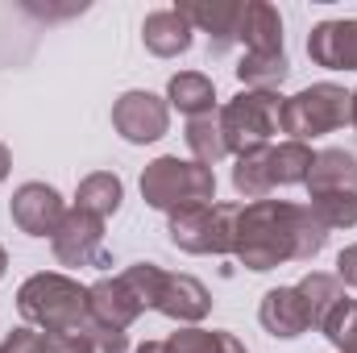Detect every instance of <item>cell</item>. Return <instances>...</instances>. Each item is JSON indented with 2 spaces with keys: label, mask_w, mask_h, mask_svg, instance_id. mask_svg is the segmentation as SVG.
<instances>
[{
  "label": "cell",
  "mask_w": 357,
  "mask_h": 353,
  "mask_svg": "<svg viewBox=\"0 0 357 353\" xmlns=\"http://www.w3.org/2000/svg\"><path fill=\"white\" fill-rule=\"evenodd\" d=\"M328 241V229L312 216L307 204L287 200H254L241 204L233 258L245 270H274L282 262H312Z\"/></svg>",
  "instance_id": "1"
},
{
  "label": "cell",
  "mask_w": 357,
  "mask_h": 353,
  "mask_svg": "<svg viewBox=\"0 0 357 353\" xmlns=\"http://www.w3.org/2000/svg\"><path fill=\"white\" fill-rule=\"evenodd\" d=\"M17 308L21 316L46 333V337H63L71 333L75 324L88 320V287H79L75 278L67 274H54V270H42V274H29L17 291Z\"/></svg>",
  "instance_id": "2"
},
{
  "label": "cell",
  "mask_w": 357,
  "mask_h": 353,
  "mask_svg": "<svg viewBox=\"0 0 357 353\" xmlns=\"http://www.w3.org/2000/svg\"><path fill=\"white\" fill-rule=\"evenodd\" d=\"M142 200L158 212H183L195 204H212L216 200V175L191 158L162 154L142 171Z\"/></svg>",
  "instance_id": "3"
},
{
  "label": "cell",
  "mask_w": 357,
  "mask_h": 353,
  "mask_svg": "<svg viewBox=\"0 0 357 353\" xmlns=\"http://www.w3.org/2000/svg\"><path fill=\"white\" fill-rule=\"evenodd\" d=\"M282 96L278 91H241L233 96L216 117H220V133H225V146L229 154L245 158L254 150L270 146L274 133H282Z\"/></svg>",
  "instance_id": "4"
},
{
  "label": "cell",
  "mask_w": 357,
  "mask_h": 353,
  "mask_svg": "<svg viewBox=\"0 0 357 353\" xmlns=\"http://www.w3.org/2000/svg\"><path fill=\"white\" fill-rule=\"evenodd\" d=\"M237 216H241V204H195V208L167 216V233L183 254L225 258V254H233Z\"/></svg>",
  "instance_id": "5"
},
{
  "label": "cell",
  "mask_w": 357,
  "mask_h": 353,
  "mask_svg": "<svg viewBox=\"0 0 357 353\" xmlns=\"http://www.w3.org/2000/svg\"><path fill=\"white\" fill-rule=\"evenodd\" d=\"M349 96L354 91L337 88V84H312V88L295 91L282 104V133H291V142H312L324 137L341 125H349Z\"/></svg>",
  "instance_id": "6"
},
{
  "label": "cell",
  "mask_w": 357,
  "mask_h": 353,
  "mask_svg": "<svg viewBox=\"0 0 357 353\" xmlns=\"http://www.w3.org/2000/svg\"><path fill=\"white\" fill-rule=\"evenodd\" d=\"M112 129L133 142V146H150L158 137H167L171 129V108L162 96L154 91H125L116 104H112Z\"/></svg>",
  "instance_id": "7"
},
{
  "label": "cell",
  "mask_w": 357,
  "mask_h": 353,
  "mask_svg": "<svg viewBox=\"0 0 357 353\" xmlns=\"http://www.w3.org/2000/svg\"><path fill=\"white\" fill-rule=\"evenodd\" d=\"M50 250L63 266H104L108 254H104V220L91 216V212H79L71 208L59 225V233L50 237Z\"/></svg>",
  "instance_id": "8"
},
{
  "label": "cell",
  "mask_w": 357,
  "mask_h": 353,
  "mask_svg": "<svg viewBox=\"0 0 357 353\" xmlns=\"http://www.w3.org/2000/svg\"><path fill=\"white\" fill-rule=\"evenodd\" d=\"M8 216H13V225L25 237H54L63 216H67V204H63V195L50 183H21L13 191Z\"/></svg>",
  "instance_id": "9"
},
{
  "label": "cell",
  "mask_w": 357,
  "mask_h": 353,
  "mask_svg": "<svg viewBox=\"0 0 357 353\" xmlns=\"http://www.w3.org/2000/svg\"><path fill=\"white\" fill-rule=\"evenodd\" d=\"M175 8L191 21V29H204L212 38V54H220L237 42L241 17H245V0H183Z\"/></svg>",
  "instance_id": "10"
},
{
  "label": "cell",
  "mask_w": 357,
  "mask_h": 353,
  "mask_svg": "<svg viewBox=\"0 0 357 353\" xmlns=\"http://www.w3.org/2000/svg\"><path fill=\"white\" fill-rule=\"evenodd\" d=\"M154 312L178 320L183 329L199 324L212 312V291L199 278H191V274H167L162 270V283H158V295H154Z\"/></svg>",
  "instance_id": "11"
},
{
  "label": "cell",
  "mask_w": 357,
  "mask_h": 353,
  "mask_svg": "<svg viewBox=\"0 0 357 353\" xmlns=\"http://www.w3.org/2000/svg\"><path fill=\"white\" fill-rule=\"evenodd\" d=\"M307 59L328 71H357V21H320L307 33Z\"/></svg>",
  "instance_id": "12"
},
{
  "label": "cell",
  "mask_w": 357,
  "mask_h": 353,
  "mask_svg": "<svg viewBox=\"0 0 357 353\" xmlns=\"http://www.w3.org/2000/svg\"><path fill=\"white\" fill-rule=\"evenodd\" d=\"M142 312H146V308L137 303V295L125 287V278H121V274L100 278V283H91V287H88V316L96 320V324H104V329L125 333Z\"/></svg>",
  "instance_id": "13"
},
{
  "label": "cell",
  "mask_w": 357,
  "mask_h": 353,
  "mask_svg": "<svg viewBox=\"0 0 357 353\" xmlns=\"http://www.w3.org/2000/svg\"><path fill=\"white\" fill-rule=\"evenodd\" d=\"M258 320H262V329H266L270 337H282V341H291V337H299V333L312 329L307 303H303V295L295 287H270L266 295H262Z\"/></svg>",
  "instance_id": "14"
},
{
  "label": "cell",
  "mask_w": 357,
  "mask_h": 353,
  "mask_svg": "<svg viewBox=\"0 0 357 353\" xmlns=\"http://www.w3.org/2000/svg\"><path fill=\"white\" fill-rule=\"evenodd\" d=\"M237 42H245V54L266 59V54H287L282 50V17L266 0H245V17H241V33Z\"/></svg>",
  "instance_id": "15"
},
{
  "label": "cell",
  "mask_w": 357,
  "mask_h": 353,
  "mask_svg": "<svg viewBox=\"0 0 357 353\" xmlns=\"http://www.w3.org/2000/svg\"><path fill=\"white\" fill-rule=\"evenodd\" d=\"M191 21L178 13V8H158V13H150L146 17V25H142V42H146V50L150 54H158V59H178L187 46H191Z\"/></svg>",
  "instance_id": "16"
},
{
  "label": "cell",
  "mask_w": 357,
  "mask_h": 353,
  "mask_svg": "<svg viewBox=\"0 0 357 353\" xmlns=\"http://www.w3.org/2000/svg\"><path fill=\"white\" fill-rule=\"evenodd\" d=\"M312 195H328V191H357V158L349 150H320L312 158V171L303 183Z\"/></svg>",
  "instance_id": "17"
},
{
  "label": "cell",
  "mask_w": 357,
  "mask_h": 353,
  "mask_svg": "<svg viewBox=\"0 0 357 353\" xmlns=\"http://www.w3.org/2000/svg\"><path fill=\"white\" fill-rule=\"evenodd\" d=\"M167 104L187 112L191 121L208 117V112H216V84L208 75H199V71H178L167 84Z\"/></svg>",
  "instance_id": "18"
},
{
  "label": "cell",
  "mask_w": 357,
  "mask_h": 353,
  "mask_svg": "<svg viewBox=\"0 0 357 353\" xmlns=\"http://www.w3.org/2000/svg\"><path fill=\"white\" fill-rule=\"evenodd\" d=\"M50 341H54V353H129V337H125V333L104 329V324H96L91 316L84 324H75L71 333L50 337Z\"/></svg>",
  "instance_id": "19"
},
{
  "label": "cell",
  "mask_w": 357,
  "mask_h": 353,
  "mask_svg": "<svg viewBox=\"0 0 357 353\" xmlns=\"http://www.w3.org/2000/svg\"><path fill=\"white\" fill-rule=\"evenodd\" d=\"M312 146L303 142H278V146H266V167H270V183L274 187H295V183H307V171H312Z\"/></svg>",
  "instance_id": "20"
},
{
  "label": "cell",
  "mask_w": 357,
  "mask_h": 353,
  "mask_svg": "<svg viewBox=\"0 0 357 353\" xmlns=\"http://www.w3.org/2000/svg\"><path fill=\"white\" fill-rule=\"evenodd\" d=\"M121 200H125V187L112 171H96V175L79 179V187H75V208L100 216V220H108L121 208Z\"/></svg>",
  "instance_id": "21"
},
{
  "label": "cell",
  "mask_w": 357,
  "mask_h": 353,
  "mask_svg": "<svg viewBox=\"0 0 357 353\" xmlns=\"http://www.w3.org/2000/svg\"><path fill=\"white\" fill-rule=\"evenodd\" d=\"M167 353H250L245 341L237 333H225V329H199V324H187L167 337Z\"/></svg>",
  "instance_id": "22"
},
{
  "label": "cell",
  "mask_w": 357,
  "mask_h": 353,
  "mask_svg": "<svg viewBox=\"0 0 357 353\" xmlns=\"http://www.w3.org/2000/svg\"><path fill=\"white\" fill-rule=\"evenodd\" d=\"M187 150H191V163H199L208 171L229 158V146H225V133H220V117L216 112L187 121Z\"/></svg>",
  "instance_id": "23"
},
{
  "label": "cell",
  "mask_w": 357,
  "mask_h": 353,
  "mask_svg": "<svg viewBox=\"0 0 357 353\" xmlns=\"http://www.w3.org/2000/svg\"><path fill=\"white\" fill-rule=\"evenodd\" d=\"M295 291L303 295V303H307V316H312V329H320L324 324V316L345 299V291H341V283L333 278V274H324V270H312V274H303L299 283H295Z\"/></svg>",
  "instance_id": "24"
},
{
  "label": "cell",
  "mask_w": 357,
  "mask_h": 353,
  "mask_svg": "<svg viewBox=\"0 0 357 353\" xmlns=\"http://www.w3.org/2000/svg\"><path fill=\"white\" fill-rule=\"evenodd\" d=\"M233 187H237L241 200H266L270 191H274L270 167H266V146L254 150V154H245V158H237V167H233Z\"/></svg>",
  "instance_id": "25"
},
{
  "label": "cell",
  "mask_w": 357,
  "mask_h": 353,
  "mask_svg": "<svg viewBox=\"0 0 357 353\" xmlns=\"http://www.w3.org/2000/svg\"><path fill=\"white\" fill-rule=\"evenodd\" d=\"M312 216L333 233V229H354L357 225V191H328V195H312Z\"/></svg>",
  "instance_id": "26"
},
{
  "label": "cell",
  "mask_w": 357,
  "mask_h": 353,
  "mask_svg": "<svg viewBox=\"0 0 357 353\" xmlns=\"http://www.w3.org/2000/svg\"><path fill=\"white\" fill-rule=\"evenodd\" d=\"M320 333H324L341 353H357V299H341V303L324 316Z\"/></svg>",
  "instance_id": "27"
},
{
  "label": "cell",
  "mask_w": 357,
  "mask_h": 353,
  "mask_svg": "<svg viewBox=\"0 0 357 353\" xmlns=\"http://www.w3.org/2000/svg\"><path fill=\"white\" fill-rule=\"evenodd\" d=\"M0 353H54V341L38 329H13L0 341Z\"/></svg>",
  "instance_id": "28"
},
{
  "label": "cell",
  "mask_w": 357,
  "mask_h": 353,
  "mask_svg": "<svg viewBox=\"0 0 357 353\" xmlns=\"http://www.w3.org/2000/svg\"><path fill=\"white\" fill-rule=\"evenodd\" d=\"M337 283L357 287V246H345V250L337 254Z\"/></svg>",
  "instance_id": "29"
},
{
  "label": "cell",
  "mask_w": 357,
  "mask_h": 353,
  "mask_svg": "<svg viewBox=\"0 0 357 353\" xmlns=\"http://www.w3.org/2000/svg\"><path fill=\"white\" fill-rule=\"evenodd\" d=\"M133 353H167V341H142Z\"/></svg>",
  "instance_id": "30"
},
{
  "label": "cell",
  "mask_w": 357,
  "mask_h": 353,
  "mask_svg": "<svg viewBox=\"0 0 357 353\" xmlns=\"http://www.w3.org/2000/svg\"><path fill=\"white\" fill-rule=\"evenodd\" d=\"M8 167H13V154H8V146H0V183L8 179Z\"/></svg>",
  "instance_id": "31"
},
{
  "label": "cell",
  "mask_w": 357,
  "mask_h": 353,
  "mask_svg": "<svg viewBox=\"0 0 357 353\" xmlns=\"http://www.w3.org/2000/svg\"><path fill=\"white\" fill-rule=\"evenodd\" d=\"M349 125H354V129H357V91H354V96H349Z\"/></svg>",
  "instance_id": "32"
},
{
  "label": "cell",
  "mask_w": 357,
  "mask_h": 353,
  "mask_svg": "<svg viewBox=\"0 0 357 353\" xmlns=\"http://www.w3.org/2000/svg\"><path fill=\"white\" fill-rule=\"evenodd\" d=\"M4 270H8V254H4V246H0V278H4Z\"/></svg>",
  "instance_id": "33"
}]
</instances>
